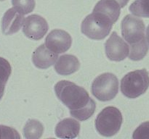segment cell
Returning <instances> with one entry per match:
<instances>
[{
    "mask_svg": "<svg viewBox=\"0 0 149 139\" xmlns=\"http://www.w3.org/2000/svg\"><path fill=\"white\" fill-rule=\"evenodd\" d=\"M58 99L70 110V114L79 121H84L93 115L96 104L88 92L81 86L68 81H61L54 87Z\"/></svg>",
    "mask_w": 149,
    "mask_h": 139,
    "instance_id": "obj_1",
    "label": "cell"
},
{
    "mask_svg": "<svg viewBox=\"0 0 149 139\" xmlns=\"http://www.w3.org/2000/svg\"><path fill=\"white\" fill-rule=\"evenodd\" d=\"M121 28L122 37L130 46V59L133 61L143 59L148 52L143 21L139 17L127 14L122 20Z\"/></svg>",
    "mask_w": 149,
    "mask_h": 139,
    "instance_id": "obj_2",
    "label": "cell"
},
{
    "mask_svg": "<svg viewBox=\"0 0 149 139\" xmlns=\"http://www.w3.org/2000/svg\"><path fill=\"white\" fill-rule=\"evenodd\" d=\"M149 88V74L146 69L128 72L121 81V91L129 98H136Z\"/></svg>",
    "mask_w": 149,
    "mask_h": 139,
    "instance_id": "obj_3",
    "label": "cell"
},
{
    "mask_svg": "<svg viewBox=\"0 0 149 139\" xmlns=\"http://www.w3.org/2000/svg\"><path fill=\"white\" fill-rule=\"evenodd\" d=\"M122 114L119 109L107 107L97 116L95 121L96 130L101 136L111 137L120 130L122 124Z\"/></svg>",
    "mask_w": 149,
    "mask_h": 139,
    "instance_id": "obj_4",
    "label": "cell"
},
{
    "mask_svg": "<svg viewBox=\"0 0 149 139\" xmlns=\"http://www.w3.org/2000/svg\"><path fill=\"white\" fill-rule=\"evenodd\" d=\"M113 23L100 14L93 12L82 21L81 30L83 34L93 40H102L107 37L113 27Z\"/></svg>",
    "mask_w": 149,
    "mask_h": 139,
    "instance_id": "obj_5",
    "label": "cell"
},
{
    "mask_svg": "<svg viewBox=\"0 0 149 139\" xmlns=\"http://www.w3.org/2000/svg\"><path fill=\"white\" fill-rule=\"evenodd\" d=\"M93 95L101 101H108L116 97L119 91V81L114 74L106 72L98 75L91 87Z\"/></svg>",
    "mask_w": 149,
    "mask_h": 139,
    "instance_id": "obj_6",
    "label": "cell"
},
{
    "mask_svg": "<svg viewBox=\"0 0 149 139\" xmlns=\"http://www.w3.org/2000/svg\"><path fill=\"white\" fill-rule=\"evenodd\" d=\"M105 51L110 60L120 62L129 56L130 46L116 32H113L105 43Z\"/></svg>",
    "mask_w": 149,
    "mask_h": 139,
    "instance_id": "obj_7",
    "label": "cell"
},
{
    "mask_svg": "<svg viewBox=\"0 0 149 139\" xmlns=\"http://www.w3.org/2000/svg\"><path fill=\"white\" fill-rule=\"evenodd\" d=\"M48 29L47 22L38 14H31L26 17L23 26V32L25 36L34 41L42 39L48 31Z\"/></svg>",
    "mask_w": 149,
    "mask_h": 139,
    "instance_id": "obj_8",
    "label": "cell"
},
{
    "mask_svg": "<svg viewBox=\"0 0 149 139\" xmlns=\"http://www.w3.org/2000/svg\"><path fill=\"white\" fill-rule=\"evenodd\" d=\"M47 47L56 54L67 52L72 44V38L68 33L61 29L52 30L45 39Z\"/></svg>",
    "mask_w": 149,
    "mask_h": 139,
    "instance_id": "obj_9",
    "label": "cell"
},
{
    "mask_svg": "<svg viewBox=\"0 0 149 139\" xmlns=\"http://www.w3.org/2000/svg\"><path fill=\"white\" fill-rule=\"evenodd\" d=\"M23 14L15 9L10 8L5 12L1 20V30L4 35H13L19 31L24 23Z\"/></svg>",
    "mask_w": 149,
    "mask_h": 139,
    "instance_id": "obj_10",
    "label": "cell"
},
{
    "mask_svg": "<svg viewBox=\"0 0 149 139\" xmlns=\"http://www.w3.org/2000/svg\"><path fill=\"white\" fill-rule=\"evenodd\" d=\"M121 7L116 0H100L95 6L93 12L100 14L114 24L120 15Z\"/></svg>",
    "mask_w": 149,
    "mask_h": 139,
    "instance_id": "obj_11",
    "label": "cell"
},
{
    "mask_svg": "<svg viewBox=\"0 0 149 139\" xmlns=\"http://www.w3.org/2000/svg\"><path fill=\"white\" fill-rule=\"evenodd\" d=\"M58 58V54L49 50L45 44L39 46L32 54L33 65L39 69H47L55 63Z\"/></svg>",
    "mask_w": 149,
    "mask_h": 139,
    "instance_id": "obj_12",
    "label": "cell"
},
{
    "mask_svg": "<svg viewBox=\"0 0 149 139\" xmlns=\"http://www.w3.org/2000/svg\"><path fill=\"white\" fill-rule=\"evenodd\" d=\"M80 131V124L72 118H65L57 124L55 133L61 138H75L78 137Z\"/></svg>",
    "mask_w": 149,
    "mask_h": 139,
    "instance_id": "obj_13",
    "label": "cell"
},
{
    "mask_svg": "<svg viewBox=\"0 0 149 139\" xmlns=\"http://www.w3.org/2000/svg\"><path fill=\"white\" fill-rule=\"evenodd\" d=\"M80 67V62L77 56L71 54H63L55 63L56 72L61 75H69L77 72Z\"/></svg>",
    "mask_w": 149,
    "mask_h": 139,
    "instance_id": "obj_14",
    "label": "cell"
},
{
    "mask_svg": "<svg viewBox=\"0 0 149 139\" xmlns=\"http://www.w3.org/2000/svg\"><path fill=\"white\" fill-rule=\"evenodd\" d=\"M43 133V125L37 120H29L23 127V135L27 139L40 138Z\"/></svg>",
    "mask_w": 149,
    "mask_h": 139,
    "instance_id": "obj_15",
    "label": "cell"
},
{
    "mask_svg": "<svg viewBox=\"0 0 149 139\" xmlns=\"http://www.w3.org/2000/svg\"><path fill=\"white\" fill-rule=\"evenodd\" d=\"M129 10L134 15L149 18V0H135Z\"/></svg>",
    "mask_w": 149,
    "mask_h": 139,
    "instance_id": "obj_16",
    "label": "cell"
},
{
    "mask_svg": "<svg viewBox=\"0 0 149 139\" xmlns=\"http://www.w3.org/2000/svg\"><path fill=\"white\" fill-rule=\"evenodd\" d=\"M12 4L13 7L23 15L33 12L36 5L35 0H12Z\"/></svg>",
    "mask_w": 149,
    "mask_h": 139,
    "instance_id": "obj_17",
    "label": "cell"
},
{
    "mask_svg": "<svg viewBox=\"0 0 149 139\" xmlns=\"http://www.w3.org/2000/svg\"><path fill=\"white\" fill-rule=\"evenodd\" d=\"M11 72L12 67L10 62L4 58L0 56V79L7 82Z\"/></svg>",
    "mask_w": 149,
    "mask_h": 139,
    "instance_id": "obj_18",
    "label": "cell"
},
{
    "mask_svg": "<svg viewBox=\"0 0 149 139\" xmlns=\"http://www.w3.org/2000/svg\"><path fill=\"white\" fill-rule=\"evenodd\" d=\"M132 138L134 139L149 138V121L140 125L134 131Z\"/></svg>",
    "mask_w": 149,
    "mask_h": 139,
    "instance_id": "obj_19",
    "label": "cell"
},
{
    "mask_svg": "<svg viewBox=\"0 0 149 139\" xmlns=\"http://www.w3.org/2000/svg\"><path fill=\"white\" fill-rule=\"evenodd\" d=\"M0 138H20V136L13 127L0 125Z\"/></svg>",
    "mask_w": 149,
    "mask_h": 139,
    "instance_id": "obj_20",
    "label": "cell"
},
{
    "mask_svg": "<svg viewBox=\"0 0 149 139\" xmlns=\"http://www.w3.org/2000/svg\"><path fill=\"white\" fill-rule=\"evenodd\" d=\"M7 82L4 81L3 80L0 79V100L2 98L3 95H4V88H5V85Z\"/></svg>",
    "mask_w": 149,
    "mask_h": 139,
    "instance_id": "obj_21",
    "label": "cell"
},
{
    "mask_svg": "<svg viewBox=\"0 0 149 139\" xmlns=\"http://www.w3.org/2000/svg\"><path fill=\"white\" fill-rule=\"evenodd\" d=\"M116 1L119 3V4L120 5L121 8H123V7H125V6L127 4V3L129 2V0H116Z\"/></svg>",
    "mask_w": 149,
    "mask_h": 139,
    "instance_id": "obj_22",
    "label": "cell"
},
{
    "mask_svg": "<svg viewBox=\"0 0 149 139\" xmlns=\"http://www.w3.org/2000/svg\"><path fill=\"white\" fill-rule=\"evenodd\" d=\"M146 38H147V41H148L149 44V25L148 26L146 29Z\"/></svg>",
    "mask_w": 149,
    "mask_h": 139,
    "instance_id": "obj_23",
    "label": "cell"
},
{
    "mask_svg": "<svg viewBox=\"0 0 149 139\" xmlns=\"http://www.w3.org/2000/svg\"><path fill=\"white\" fill-rule=\"evenodd\" d=\"M0 1H4V0H0Z\"/></svg>",
    "mask_w": 149,
    "mask_h": 139,
    "instance_id": "obj_24",
    "label": "cell"
}]
</instances>
